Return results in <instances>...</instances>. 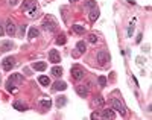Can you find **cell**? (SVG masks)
I'll return each instance as SVG.
<instances>
[{"label":"cell","instance_id":"obj_1","mask_svg":"<svg viewBox=\"0 0 152 120\" xmlns=\"http://www.w3.org/2000/svg\"><path fill=\"white\" fill-rule=\"evenodd\" d=\"M23 75H20V73H14L12 76H9V79H8V91H11V93H15L17 91V85H20L21 82H23Z\"/></svg>","mask_w":152,"mask_h":120},{"label":"cell","instance_id":"obj_2","mask_svg":"<svg viewBox=\"0 0 152 120\" xmlns=\"http://www.w3.org/2000/svg\"><path fill=\"white\" fill-rule=\"evenodd\" d=\"M58 28V21L53 15H46L43 20V29L47 32H55Z\"/></svg>","mask_w":152,"mask_h":120},{"label":"cell","instance_id":"obj_3","mask_svg":"<svg viewBox=\"0 0 152 120\" xmlns=\"http://www.w3.org/2000/svg\"><path fill=\"white\" fill-rule=\"evenodd\" d=\"M85 78V70L84 67H81V65L78 64H75L73 67H72V79L73 81H81V79Z\"/></svg>","mask_w":152,"mask_h":120},{"label":"cell","instance_id":"obj_4","mask_svg":"<svg viewBox=\"0 0 152 120\" xmlns=\"http://www.w3.org/2000/svg\"><path fill=\"white\" fill-rule=\"evenodd\" d=\"M111 105H113V108L116 110V111H119L122 116H125V114H126V108H125V105H123L119 99H111Z\"/></svg>","mask_w":152,"mask_h":120},{"label":"cell","instance_id":"obj_5","mask_svg":"<svg viewBox=\"0 0 152 120\" xmlns=\"http://www.w3.org/2000/svg\"><path fill=\"white\" fill-rule=\"evenodd\" d=\"M2 65H3V70H6V72L12 70V67L15 65V58H14V56H6V58L2 61Z\"/></svg>","mask_w":152,"mask_h":120},{"label":"cell","instance_id":"obj_6","mask_svg":"<svg viewBox=\"0 0 152 120\" xmlns=\"http://www.w3.org/2000/svg\"><path fill=\"white\" fill-rule=\"evenodd\" d=\"M35 6H38L35 0H24L23 5H21V11L24 12V14H26V12H29V11H31V9H34Z\"/></svg>","mask_w":152,"mask_h":120},{"label":"cell","instance_id":"obj_7","mask_svg":"<svg viewBox=\"0 0 152 120\" xmlns=\"http://www.w3.org/2000/svg\"><path fill=\"white\" fill-rule=\"evenodd\" d=\"M85 49H87V46H85V41H78V44H76V50L72 53V55H73V58H78L79 55H82V53L85 52Z\"/></svg>","mask_w":152,"mask_h":120},{"label":"cell","instance_id":"obj_8","mask_svg":"<svg viewBox=\"0 0 152 120\" xmlns=\"http://www.w3.org/2000/svg\"><path fill=\"white\" fill-rule=\"evenodd\" d=\"M15 32H17V31H15V23L12 21L11 18H8V20H6V34H8L9 37H14Z\"/></svg>","mask_w":152,"mask_h":120},{"label":"cell","instance_id":"obj_9","mask_svg":"<svg viewBox=\"0 0 152 120\" xmlns=\"http://www.w3.org/2000/svg\"><path fill=\"white\" fill-rule=\"evenodd\" d=\"M49 61L52 62V64H58L61 61V56H59V53H58L56 49H52V50L49 52Z\"/></svg>","mask_w":152,"mask_h":120},{"label":"cell","instance_id":"obj_10","mask_svg":"<svg viewBox=\"0 0 152 120\" xmlns=\"http://www.w3.org/2000/svg\"><path fill=\"white\" fill-rule=\"evenodd\" d=\"M97 61H99L100 64H105L107 61H110V53L105 52V50L97 52Z\"/></svg>","mask_w":152,"mask_h":120},{"label":"cell","instance_id":"obj_11","mask_svg":"<svg viewBox=\"0 0 152 120\" xmlns=\"http://www.w3.org/2000/svg\"><path fill=\"white\" fill-rule=\"evenodd\" d=\"M76 93L81 96V97H87L88 96V87H85V85H76Z\"/></svg>","mask_w":152,"mask_h":120},{"label":"cell","instance_id":"obj_12","mask_svg":"<svg viewBox=\"0 0 152 120\" xmlns=\"http://www.w3.org/2000/svg\"><path fill=\"white\" fill-rule=\"evenodd\" d=\"M12 47H14V44H12V41H9V40L0 43V52H8V50H11Z\"/></svg>","mask_w":152,"mask_h":120},{"label":"cell","instance_id":"obj_13","mask_svg":"<svg viewBox=\"0 0 152 120\" xmlns=\"http://www.w3.org/2000/svg\"><path fill=\"white\" fill-rule=\"evenodd\" d=\"M88 18H90V21H91V23H94V21L99 18V9H97V8L91 9L90 12H88Z\"/></svg>","mask_w":152,"mask_h":120},{"label":"cell","instance_id":"obj_14","mask_svg":"<svg viewBox=\"0 0 152 120\" xmlns=\"http://www.w3.org/2000/svg\"><path fill=\"white\" fill-rule=\"evenodd\" d=\"M32 69L34 70H38V72H44L47 69V64L46 62H34L32 64Z\"/></svg>","mask_w":152,"mask_h":120},{"label":"cell","instance_id":"obj_15","mask_svg":"<svg viewBox=\"0 0 152 120\" xmlns=\"http://www.w3.org/2000/svg\"><path fill=\"white\" fill-rule=\"evenodd\" d=\"M38 15H40V8H38V6H35L34 9H31L29 12H26V17L28 18H35Z\"/></svg>","mask_w":152,"mask_h":120},{"label":"cell","instance_id":"obj_16","mask_svg":"<svg viewBox=\"0 0 152 120\" xmlns=\"http://www.w3.org/2000/svg\"><path fill=\"white\" fill-rule=\"evenodd\" d=\"M66 88H67V84L62 82V81H56L53 84V90H56V91H64Z\"/></svg>","mask_w":152,"mask_h":120},{"label":"cell","instance_id":"obj_17","mask_svg":"<svg viewBox=\"0 0 152 120\" xmlns=\"http://www.w3.org/2000/svg\"><path fill=\"white\" fill-rule=\"evenodd\" d=\"M72 29H73V32H76V34H85V26L84 24H73L72 26Z\"/></svg>","mask_w":152,"mask_h":120},{"label":"cell","instance_id":"obj_18","mask_svg":"<svg viewBox=\"0 0 152 120\" xmlns=\"http://www.w3.org/2000/svg\"><path fill=\"white\" fill-rule=\"evenodd\" d=\"M14 108H15V110H18V111H26V110H28V105L24 103V102L17 100V102H14Z\"/></svg>","mask_w":152,"mask_h":120},{"label":"cell","instance_id":"obj_19","mask_svg":"<svg viewBox=\"0 0 152 120\" xmlns=\"http://www.w3.org/2000/svg\"><path fill=\"white\" fill-rule=\"evenodd\" d=\"M40 105H41L43 110H49L50 105H52V102H50L49 99H41V100H40Z\"/></svg>","mask_w":152,"mask_h":120},{"label":"cell","instance_id":"obj_20","mask_svg":"<svg viewBox=\"0 0 152 120\" xmlns=\"http://www.w3.org/2000/svg\"><path fill=\"white\" fill-rule=\"evenodd\" d=\"M102 117H104V119H114V117H116V114H114L113 110H104Z\"/></svg>","mask_w":152,"mask_h":120},{"label":"cell","instance_id":"obj_21","mask_svg":"<svg viewBox=\"0 0 152 120\" xmlns=\"http://www.w3.org/2000/svg\"><path fill=\"white\" fill-rule=\"evenodd\" d=\"M38 82H40L41 85H44V87H47V85H50V79L47 76H40L38 78Z\"/></svg>","mask_w":152,"mask_h":120},{"label":"cell","instance_id":"obj_22","mask_svg":"<svg viewBox=\"0 0 152 120\" xmlns=\"http://www.w3.org/2000/svg\"><path fill=\"white\" fill-rule=\"evenodd\" d=\"M37 37H40V31H38L37 28H31L29 29V38H37Z\"/></svg>","mask_w":152,"mask_h":120},{"label":"cell","instance_id":"obj_23","mask_svg":"<svg viewBox=\"0 0 152 120\" xmlns=\"http://www.w3.org/2000/svg\"><path fill=\"white\" fill-rule=\"evenodd\" d=\"M93 105H94V106H104V99L100 97V96H97V97L93 100Z\"/></svg>","mask_w":152,"mask_h":120},{"label":"cell","instance_id":"obj_24","mask_svg":"<svg viewBox=\"0 0 152 120\" xmlns=\"http://www.w3.org/2000/svg\"><path fill=\"white\" fill-rule=\"evenodd\" d=\"M96 8V2H94V0H88V2L85 3V9H94Z\"/></svg>","mask_w":152,"mask_h":120},{"label":"cell","instance_id":"obj_25","mask_svg":"<svg viewBox=\"0 0 152 120\" xmlns=\"http://www.w3.org/2000/svg\"><path fill=\"white\" fill-rule=\"evenodd\" d=\"M52 75L56 76V78H59V76L62 75V69H61V67H53V69H52Z\"/></svg>","mask_w":152,"mask_h":120},{"label":"cell","instance_id":"obj_26","mask_svg":"<svg viewBox=\"0 0 152 120\" xmlns=\"http://www.w3.org/2000/svg\"><path fill=\"white\" fill-rule=\"evenodd\" d=\"M66 102H67V99H66L64 96H61V97H58V99H56V106H64V105H66Z\"/></svg>","mask_w":152,"mask_h":120},{"label":"cell","instance_id":"obj_27","mask_svg":"<svg viewBox=\"0 0 152 120\" xmlns=\"http://www.w3.org/2000/svg\"><path fill=\"white\" fill-rule=\"evenodd\" d=\"M66 41H67L66 35H59V37L56 38V44H66Z\"/></svg>","mask_w":152,"mask_h":120},{"label":"cell","instance_id":"obj_28","mask_svg":"<svg viewBox=\"0 0 152 120\" xmlns=\"http://www.w3.org/2000/svg\"><path fill=\"white\" fill-rule=\"evenodd\" d=\"M88 41H90V43H97V35H94V34H90V35H88Z\"/></svg>","mask_w":152,"mask_h":120},{"label":"cell","instance_id":"obj_29","mask_svg":"<svg viewBox=\"0 0 152 120\" xmlns=\"http://www.w3.org/2000/svg\"><path fill=\"white\" fill-rule=\"evenodd\" d=\"M134 23H135V18H134V20H131V24H129V29H128V35H129V37L132 35V29H134Z\"/></svg>","mask_w":152,"mask_h":120},{"label":"cell","instance_id":"obj_30","mask_svg":"<svg viewBox=\"0 0 152 120\" xmlns=\"http://www.w3.org/2000/svg\"><path fill=\"white\" fill-rule=\"evenodd\" d=\"M99 84H100V87H105L107 85V79L104 76H99Z\"/></svg>","mask_w":152,"mask_h":120},{"label":"cell","instance_id":"obj_31","mask_svg":"<svg viewBox=\"0 0 152 120\" xmlns=\"http://www.w3.org/2000/svg\"><path fill=\"white\" fill-rule=\"evenodd\" d=\"M3 34H5V29H3V24L0 23V37H3Z\"/></svg>","mask_w":152,"mask_h":120},{"label":"cell","instance_id":"obj_32","mask_svg":"<svg viewBox=\"0 0 152 120\" xmlns=\"http://www.w3.org/2000/svg\"><path fill=\"white\" fill-rule=\"evenodd\" d=\"M17 3H18V0H9V5L11 6H15Z\"/></svg>","mask_w":152,"mask_h":120},{"label":"cell","instance_id":"obj_33","mask_svg":"<svg viewBox=\"0 0 152 120\" xmlns=\"http://www.w3.org/2000/svg\"><path fill=\"white\" fill-rule=\"evenodd\" d=\"M142 37H143L142 34H138V37H137V43H140V41H142Z\"/></svg>","mask_w":152,"mask_h":120},{"label":"cell","instance_id":"obj_34","mask_svg":"<svg viewBox=\"0 0 152 120\" xmlns=\"http://www.w3.org/2000/svg\"><path fill=\"white\" fill-rule=\"evenodd\" d=\"M70 2H72V3H73V2H78V0H70Z\"/></svg>","mask_w":152,"mask_h":120},{"label":"cell","instance_id":"obj_35","mask_svg":"<svg viewBox=\"0 0 152 120\" xmlns=\"http://www.w3.org/2000/svg\"><path fill=\"white\" fill-rule=\"evenodd\" d=\"M0 81H2V78H0Z\"/></svg>","mask_w":152,"mask_h":120}]
</instances>
